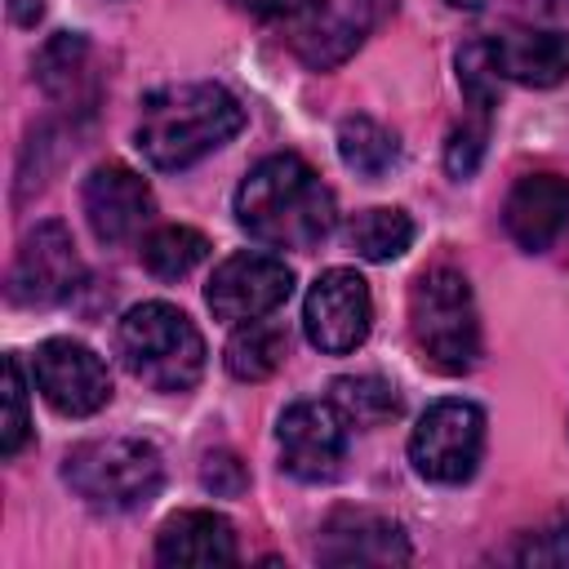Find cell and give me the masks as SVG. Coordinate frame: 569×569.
I'll list each match as a JSON object with an SVG mask.
<instances>
[{"label": "cell", "mask_w": 569, "mask_h": 569, "mask_svg": "<svg viewBox=\"0 0 569 569\" xmlns=\"http://www.w3.org/2000/svg\"><path fill=\"white\" fill-rule=\"evenodd\" d=\"M293 293V271L271 258V253H253V249H240L231 253L209 289H204V302L218 320H231V325H244V320H258V316H271L284 298Z\"/></svg>", "instance_id": "cell-10"}, {"label": "cell", "mask_w": 569, "mask_h": 569, "mask_svg": "<svg viewBox=\"0 0 569 569\" xmlns=\"http://www.w3.org/2000/svg\"><path fill=\"white\" fill-rule=\"evenodd\" d=\"M9 18L22 22V27H31L40 18V0H9Z\"/></svg>", "instance_id": "cell-28"}, {"label": "cell", "mask_w": 569, "mask_h": 569, "mask_svg": "<svg viewBox=\"0 0 569 569\" xmlns=\"http://www.w3.org/2000/svg\"><path fill=\"white\" fill-rule=\"evenodd\" d=\"M333 409L347 418V427H382L387 418L400 413V396L387 378L378 373H347V378H333Z\"/></svg>", "instance_id": "cell-21"}, {"label": "cell", "mask_w": 569, "mask_h": 569, "mask_svg": "<svg viewBox=\"0 0 569 569\" xmlns=\"http://www.w3.org/2000/svg\"><path fill=\"white\" fill-rule=\"evenodd\" d=\"M480 156H485V120H480V124H462V129L449 133L445 169H449L453 178H471L476 164H480Z\"/></svg>", "instance_id": "cell-25"}, {"label": "cell", "mask_w": 569, "mask_h": 569, "mask_svg": "<svg viewBox=\"0 0 569 569\" xmlns=\"http://www.w3.org/2000/svg\"><path fill=\"white\" fill-rule=\"evenodd\" d=\"M284 356H289V333L276 325V320H244L236 333H231V342H227V369H231V378H240V382H262V378H271L280 365H284Z\"/></svg>", "instance_id": "cell-18"}, {"label": "cell", "mask_w": 569, "mask_h": 569, "mask_svg": "<svg viewBox=\"0 0 569 569\" xmlns=\"http://www.w3.org/2000/svg\"><path fill=\"white\" fill-rule=\"evenodd\" d=\"M236 222L271 249H316L333 227V191L302 156H267L236 191Z\"/></svg>", "instance_id": "cell-1"}, {"label": "cell", "mask_w": 569, "mask_h": 569, "mask_svg": "<svg viewBox=\"0 0 569 569\" xmlns=\"http://www.w3.org/2000/svg\"><path fill=\"white\" fill-rule=\"evenodd\" d=\"M160 565H236V529L218 511H178L156 533Z\"/></svg>", "instance_id": "cell-17"}, {"label": "cell", "mask_w": 569, "mask_h": 569, "mask_svg": "<svg viewBox=\"0 0 569 569\" xmlns=\"http://www.w3.org/2000/svg\"><path fill=\"white\" fill-rule=\"evenodd\" d=\"M62 480L93 511H133L147 507L164 485V462L151 440L138 436H102L84 440L62 458Z\"/></svg>", "instance_id": "cell-4"}, {"label": "cell", "mask_w": 569, "mask_h": 569, "mask_svg": "<svg viewBox=\"0 0 569 569\" xmlns=\"http://www.w3.org/2000/svg\"><path fill=\"white\" fill-rule=\"evenodd\" d=\"M236 13H249V18H271L284 9V0H227Z\"/></svg>", "instance_id": "cell-27"}, {"label": "cell", "mask_w": 569, "mask_h": 569, "mask_svg": "<svg viewBox=\"0 0 569 569\" xmlns=\"http://www.w3.org/2000/svg\"><path fill=\"white\" fill-rule=\"evenodd\" d=\"M156 200H151V187L129 169V164H98L89 178H84V218H89V231L102 240V244H120V240H133L147 218H151Z\"/></svg>", "instance_id": "cell-12"}, {"label": "cell", "mask_w": 569, "mask_h": 569, "mask_svg": "<svg viewBox=\"0 0 569 569\" xmlns=\"http://www.w3.org/2000/svg\"><path fill=\"white\" fill-rule=\"evenodd\" d=\"M276 440H280V467L307 485L333 480L347 462V418L333 409V400L289 405L280 413Z\"/></svg>", "instance_id": "cell-9"}, {"label": "cell", "mask_w": 569, "mask_h": 569, "mask_svg": "<svg viewBox=\"0 0 569 569\" xmlns=\"http://www.w3.org/2000/svg\"><path fill=\"white\" fill-rule=\"evenodd\" d=\"M502 222L520 249H529V253L551 249L560 240V231L569 227V178H560V173L520 178L507 196Z\"/></svg>", "instance_id": "cell-14"}, {"label": "cell", "mask_w": 569, "mask_h": 569, "mask_svg": "<svg viewBox=\"0 0 569 569\" xmlns=\"http://www.w3.org/2000/svg\"><path fill=\"white\" fill-rule=\"evenodd\" d=\"M338 156H342V164H347L351 173L378 182L382 173L396 169L400 142H396V133H391L387 124H378L373 116H347L342 129H338Z\"/></svg>", "instance_id": "cell-19"}, {"label": "cell", "mask_w": 569, "mask_h": 569, "mask_svg": "<svg viewBox=\"0 0 569 569\" xmlns=\"http://www.w3.org/2000/svg\"><path fill=\"white\" fill-rule=\"evenodd\" d=\"M409 329L422 360L440 373H467L480 360V320L476 298L462 271L431 267L413 280L409 293Z\"/></svg>", "instance_id": "cell-5"}, {"label": "cell", "mask_w": 569, "mask_h": 569, "mask_svg": "<svg viewBox=\"0 0 569 569\" xmlns=\"http://www.w3.org/2000/svg\"><path fill=\"white\" fill-rule=\"evenodd\" d=\"M31 431V418H27V382H22V365L18 356L4 360V431H0V449L4 458H13L22 449Z\"/></svg>", "instance_id": "cell-24"}, {"label": "cell", "mask_w": 569, "mask_h": 569, "mask_svg": "<svg viewBox=\"0 0 569 569\" xmlns=\"http://www.w3.org/2000/svg\"><path fill=\"white\" fill-rule=\"evenodd\" d=\"M240 124H244V107L222 84L187 80V84L151 89L142 98L133 138L156 169H187L200 156L231 142Z\"/></svg>", "instance_id": "cell-2"}, {"label": "cell", "mask_w": 569, "mask_h": 569, "mask_svg": "<svg viewBox=\"0 0 569 569\" xmlns=\"http://www.w3.org/2000/svg\"><path fill=\"white\" fill-rule=\"evenodd\" d=\"M84 262L62 222H36L9 267V298L18 307H53L80 289Z\"/></svg>", "instance_id": "cell-7"}, {"label": "cell", "mask_w": 569, "mask_h": 569, "mask_svg": "<svg viewBox=\"0 0 569 569\" xmlns=\"http://www.w3.org/2000/svg\"><path fill=\"white\" fill-rule=\"evenodd\" d=\"M116 347L124 369L151 391L178 396L191 391L204 373V338L200 329L169 302H138L124 311L116 329Z\"/></svg>", "instance_id": "cell-3"}, {"label": "cell", "mask_w": 569, "mask_h": 569, "mask_svg": "<svg viewBox=\"0 0 569 569\" xmlns=\"http://www.w3.org/2000/svg\"><path fill=\"white\" fill-rule=\"evenodd\" d=\"M302 325H307L311 347H320L325 356L356 351L373 329V302H369L365 276H356L351 267L320 271L302 302Z\"/></svg>", "instance_id": "cell-8"}, {"label": "cell", "mask_w": 569, "mask_h": 569, "mask_svg": "<svg viewBox=\"0 0 569 569\" xmlns=\"http://www.w3.org/2000/svg\"><path fill=\"white\" fill-rule=\"evenodd\" d=\"M284 31H289V49H293L307 67L329 71V67H338L342 58L356 53V44H360V36H365V22H360L351 9L333 4V0H302V4L289 13Z\"/></svg>", "instance_id": "cell-15"}, {"label": "cell", "mask_w": 569, "mask_h": 569, "mask_svg": "<svg viewBox=\"0 0 569 569\" xmlns=\"http://www.w3.org/2000/svg\"><path fill=\"white\" fill-rule=\"evenodd\" d=\"M84 76H89V40L80 31H58L36 53V80L58 102H80Z\"/></svg>", "instance_id": "cell-20"}, {"label": "cell", "mask_w": 569, "mask_h": 569, "mask_svg": "<svg viewBox=\"0 0 569 569\" xmlns=\"http://www.w3.org/2000/svg\"><path fill=\"white\" fill-rule=\"evenodd\" d=\"M480 453H485V413L471 400H436L409 436L413 471L436 485L471 480L480 467Z\"/></svg>", "instance_id": "cell-6"}, {"label": "cell", "mask_w": 569, "mask_h": 569, "mask_svg": "<svg viewBox=\"0 0 569 569\" xmlns=\"http://www.w3.org/2000/svg\"><path fill=\"white\" fill-rule=\"evenodd\" d=\"M498 80L551 89L569 80V31H507L485 40Z\"/></svg>", "instance_id": "cell-16"}, {"label": "cell", "mask_w": 569, "mask_h": 569, "mask_svg": "<svg viewBox=\"0 0 569 569\" xmlns=\"http://www.w3.org/2000/svg\"><path fill=\"white\" fill-rule=\"evenodd\" d=\"M449 4H453V9H480L485 0H449Z\"/></svg>", "instance_id": "cell-29"}, {"label": "cell", "mask_w": 569, "mask_h": 569, "mask_svg": "<svg viewBox=\"0 0 569 569\" xmlns=\"http://www.w3.org/2000/svg\"><path fill=\"white\" fill-rule=\"evenodd\" d=\"M31 373L40 396L67 418H89L111 400V373L98 360V351H89L84 342H71V338L40 342Z\"/></svg>", "instance_id": "cell-11"}, {"label": "cell", "mask_w": 569, "mask_h": 569, "mask_svg": "<svg viewBox=\"0 0 569 569\" xmlns=\"http://www.w3.org/2000/svg\"><path fill=\"white\" fill-rule=\"evenodd\" d=\"M204 253H209V240L196 227H160L142 240V267L156 280H182Z\"/></svg>", "instance_id": "cell-23"}, {"label": "cell", "mask_w": 569, "mask_h": 569, "mask_svg": "<svg viewBox=\"0 0 569 569\" xmlns=\"http://www.w3.org/2000/svg\"><path fill=\"white\" fill-rule=\"evenodd\" d=\"M200 480H204V489H213V493H222V498H236V493L249 485V471H244V462H240L236 453L218 449V453L204 458Z\"/></svg>", "instance_id": "cell-26"}, {"label": "cell", "mask_w": 569, "mask_h": 569, "mask_svg": "<svg viewBox=\"0 0 569 569\" xmlns=\"http://www.w3.org/2000/svg\"><path fill=\"white\" fill-rule=\"evenodd\" d=\"M316 556L325 565H405L409 560V538L391 516L342 507L325 520Z\"/></svg>", "instance_id": "cell-13"}, {"label": "cell", "mask_w": 569, "mask_h": 569, "mask_svg": "<svg viewBox=\"0 0 569 569\" xmlns=\"http://www.w3.org/2000/svg\"><path fill=\"white\" fill-rule=\"evenodd\" d=\"M347 244L369 262H391L413 244V222L405 209H365L347 227Z\"/></svg>", "instance_id": "cell-22"}]
</instances>
